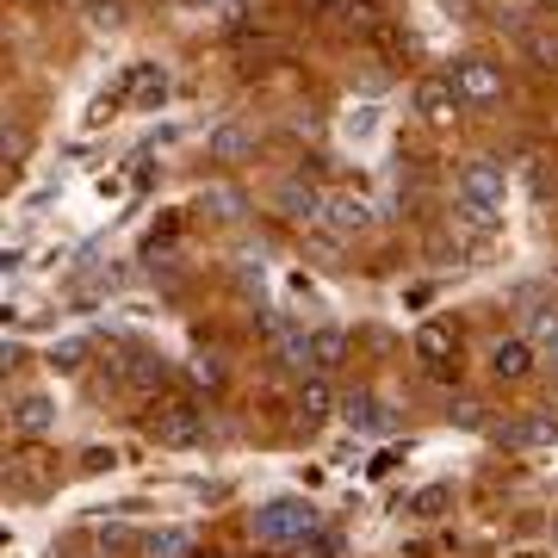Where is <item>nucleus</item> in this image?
I'll return each mask as SVG.
<instances>
[{
    "mask_svg": "<svg viewBox=\"0 0 558 558\" xmlns=\"http://www.w3.org/2000/svg\"><path fill=\"white\" fill-rule=\"evenodd\" d=\"M317 509L311 502H299V497H279V502H267L255 515V539H267V546H304V539L317 534Z\"/></svg>",
    "mask_w": 558,
    "mask_h": 558,
    "instance_id": "nucleus-1",
    "label": "nucleus"
},
{
    "mask_svg": "<svg viewBox=\"0 0 558 558\" xmlns=\"http://www.w3.org/2000/svg\"><path fill=\"white\" fill-rule=\"evenodd\" d=\"M459 193H465V218L478 223H497V211H502V168L497 161H465V174H459Z\"/></svg>",
    "mask_w": 558,
    "mask_h": 558,
    "instance_id": "nucleus-2",
    "label": "nucleus"
},
{
    "mask_svg": "<svg viewBox=\"0 0 558 558\" xmlns=\"http://www.w3.org/2000/svg\"><path fill=\"white\" fill-rule=\"evenodd\" d=\"M149 435H156L161 447H193V440L205 435V410L199 403H186V398H168V403H156Z\"/></svg>",
    "mask_w": 558,
    "mask_h": 558,
    "instance_id": "nucleus-3",
    "label": "nucleus"
},
{
    "mask_svg": "<svg viewBox=\"0 0 558 558\" xmlns=\"http://www.w3.org/2000/svg\"><path fill=\"white\" fill-rule=\"evenodd\" d=\"M453 87L465 106H490V100H502V69L484 57H465V62H453Z\"/></svg>",
    "mask_w": 558,
    "mask_h": 558,
    "instance_id": "nucleus-4",
    "label": "nucleus"
},
{
    "mask_svg": "<svg viewBox=\"0 0 558 558\" xmlns=\"http://www.w3.org/2000/svg\"><path fill=\"white\" fill-rule=\"evenodd\" d=\"M161 379H168V366H161L156 354H119V360H112V385H124V391H137V398L161 391Z\"/></svg>",
    "mask_w": 558,
    "mask_h": 558,
    "instance_id": "nucleus-5",
    "label": "nucleus"
},
{
    "mask_svg": "<svg viewBox=\"0 0 558 558\" xmlns=\"http://www.w3.org/2000/svg\"><path fill=\"white\" fill-rule=\"evenodd\" d=\"M459 106H465V100H459L453 75H422V81H416V112H422L428 124H447Z\"/></svg>",
    "mask_w": 558,
    "mask_h": 558,
    "instance_id": "nucleus-6",
    "label": "nucleus"
},
{
    "mask_svg": "<svg viewBox=\"0 0 558 558\" xmlns=\"http://www.w3.org/2000/svg\"><path fill=\"white\" fill-rule=\"evenodd\" d=\"M502 447H515V453H534V447H553L558 440V422L553 416H515V422H502L497 428Z\"/></svg>",
    "mask_w": 558,
    "mask_h": 558,
    "instance_id": "nucleus-7",
    "label": "nucleus"
},
{
    "mask_svg": "<svg viewBox=\"0 0 558 558\" xmlns=\"http://www.w3.org/2000/svg\"><path fill=\"white\" fill-rule=\"evenodd\" d=\"M329 410H336V391H329V379H323V373L299 379V398H292V416H299V428H317Z\"/></svg>",
    "mask_w": 558,
    "mask_h": 558,
    "instance_id": "nucleus-8",
    "label": "nucleus"
},
{
    "mask_svg": "<svg viewBox=\"0 0 558 558\" xmlns=\"http://www.w3.org/2000/svg\"><path fill=\"white\" fill-rule=\"evenodd\" d=\"M124 94H131V106H137V112H156V106L168 100V69H161V62L131 69V75H124Z\"/></svg>",
    "mask_w": 558,
    "mask_h": 558,
    "instance_id": "nucleus-9",
    "label": "nucleus"
},
{
    "mask_svg": "<svg viewBox=\"0 0 558 558\" xmlns=\"http://www.w3.org/2000/svg\"><path fill=\"white\" fill-rule=\"evenodd\" d=\"M534 341H497L490 348V379H502V385H515V379H527L534 373Z\"/></svg>",
    "mask_w": 558,
    "mask_h": 558,
    "instance_id": "nucleus-10",
    "label": "nucleus"
},
{
    "mask_svg": "<svg viewBox=\"0 0 558 558\" xmlns=\"http://www.w3.org/2000/svg\"><path fill=\"white\" fill-rule=\"evenodd\" d=\"M366 218H373V205L360 199V193H329V205H323V223H329V236H354Z\"/></svg>",
    "mask_w": 558,
    "mask_h": 558,
    "instance_id": "nucleus-11",
    "label": "nucleus"
},
{
    "mask_svg": "<svg viewBox=\"0 0 558 558\" xmlns=\"http://www.w3.org/2000/svg\"><path fill=\"white\" fill-rule=\"evenodd\" d=\"M323 193L317 186H304V180H286V186H279V211H286V218L292 223H323Z\"/></svg>",
    "mask_w": 558,
    "mask_h": 558,
    "instance_id": "nucleus-12",
    "label": "nucleus"
},
{
    "mask_svg": "<svg viewBox=\"0 0 558 558\" xmlns=\"http://www.w3.org/2000/svg\"><path fill=\"white\" fill-rule=\"evenodd\" d=\"M341 416H348V428H360V435H391V416H385V403L373 398V391H354V398L341 403Z\"/></svg>",
    "mask_w": 558,
    "mask_h": 558,
    "instance_id": "nucleus-13",
    "label": "nucleus"
},
{
    "mask_svg": "<svg viewBox=\"0 0 558 558\" xmlns=\"http://www.w3.org/2000/svg\"><path fill=\"white\" fill-rule=\"evenodd\" d=\"M13 428H20V435H50V428H57V403L38 398V391H32V398H20V410H13Z\"/></svg>",
    "mask_w": 558,
    "mask_h": 558,
    "instance_id": "nucleus-14",
    "label": "nucleus"
},
{
    "mask_svg": "<svg viewBox=\"0 0 558 558\" xmlns=\"http://www.w3.org/2000/svg\"><path fill=\"white\" fill-rule=\"evenodd\" d=\"M453 348H459V336L447 329V323H422V329H416V354L428 360V366H447Z\"/></svg>",
    "mask_w": 558,
    "mask_h": 558,
    "instance_id": "nucleus-15",
    "label": "nucleus"
},
{
    "mask_svg": "<svg viewBox=\"0 0 558 558\" xmlns=\"http://www.w3.org/2000/svg\"><path fill=\"white\" fill-rule=\"evenodd\" d=\"M143 558H193V534L186 527H156V534H143Z\"/></svg>",
    "mask_w": 558,
    "mask_h": 558,
    "instance_id": "nucleus-16",
    "label": "nucleus"
},
{
    "mask_svg": "<svg viewBox=\"0 0 558 558\" xmlns=\"http://www.w3.org/2000/svg\"><path fill=\"white\" fill-rule=\"evenodd\" d=\"M527 341H534V354L558 373V311H534V323H527Z\"/></svg>",
    "mask_w": 558,
    "mask_h": 558,
    "instance_id": "nucleus-17",
    "label": "nucleus"
},
{
    "mask_svg": "<svg viewBox=\"0 0 558 558\" xmlns=\"http://www.w3.org/2000/svg\"><path fill=\"white\" fill-rule=\"evenodd\" d=\"M242 156H255V131H242V124L211 131V161H242Z\"/></svg>",
    "mask_w": 558,
    "mask_h": 558,
    "instance_id": "nucleus-18",
    "label": "nucleus"
},
{
    "mask_svg": "<svg viewBox=\"0 0 558 558\" xmlns=\"http://www.w3.org/2000/svg\"><path fill=\"white\" fill-rule=\"evenodd\" d=\"M341 354H348V336H341V329H317V336H311V373L341 366Z\"/></svg>",
    "mask_w": 558,
    "mask_h": 558,
    "instance_id": "nucleus-19",
    "label": "nucleus"
},
{
    "mask_svg": "<svg viewBox=\"0 0 558 558\" xmlns=\"http://www.w3.org/2000/svg\"><path fill=\"white\" fill-rule=\"evenodd\" d=\"M81 360H87V341H81V336H69V341L50 348V366H57V373H75Z\"/></svg>",
    "mask_w": 558,
    "mask_h": 558,
    "instance_id": "nucleus-20",
    "label": "nucleus"
},
{
    "mask_svg": "<svg viewBox=\"0 0 558 558\" xmlns=\"http://www.w3.org/2000/svg\"><path fill=\"white\" fill-rule=\"evenodd\" d=\"M186 373H193V385H205V391H218V385H223V366H218L211 354H199L193 366H186Z\"/></svg>",
    "mask_w": 558,
    "mask_h": 558,
    "instance_id": "nucleus-21",
    "label": "nucleus"
},
{
    "mask_svg": "<svg viewBox=\"0 0 558 558\" xmlns=\"http://www.w3.org/2000/svg\"><path fill=\"white\" fill-rule=\"evenodd\" d=\"M87 20H94V25H106V32H112V25L124 20V7H119V0H94V7H87Z\"/></svg>",
    "mask_w": 558,
    "mask_h": 558,
    "instance_id": "nucleus-22",
    "label": "nucleus"
},
{
    "mask_svg": "<svg viewBox=\"0 0 558 558\" xmlns=\"http://www.w3.org/2000/svg\"><path fill=\"white\" fill-rule=\"evenodd\" d=\"M453 422H459V428H484V403H459Z\"/></svg>",
    "mask_w": 558,
    "mask_h": 558,
    "instance_id": "nucleus-23",
    "label": "nucleus"
},
{
    "mask_svg": "<svg viewBox=\"0 0 558 558\" xmlns=\"http://www.w3.org/2000/svg\"><path fill=\"white\" fill-rule=\"evenodd\" d=\"M211 205H223V218H236V193L230 186H211Z\"/></svg>",
    "mask_w": 558,
    "mask_h": 558,
    "instance_id": "nucleus-24",
    "label": "nucleus"
},
{
    "mask_svg": "<svg viewBox=\"0 0 558 558\" xmlns=\"http://www.w3.org/2000/svg\"><path fill=\"white\" fill-rule=\"evenodd\" d=\"M440 502H447V490H422V497H416V509H422V515H435Z\"/></svg>",
    "mask_w": 558,
    "mask_h": 558,
    "instance_id": "nucleus-25",
    "label": "nucleus"
},
{
    "mask_svg": "<svg viewBox=\"0 0 558 558\" xmlns=\"http://www.w3.org/2000/svg\"><path fill=\"white\" fill-rule=\"evenodd\" d=\"M311 7H336V13H341V7H348V0H311Z\"/></svg>",
    "mask_w": 558,
    "mask_h": 558,
    "instance_id": "nucleus-26",
    "label": "nucleus"
},
{
    "mask_svg": "<svg viewBox=\"0 0 558 558\" xmlns=\"http://www.w3.org/2000/svg\"><path fill=\"white\" fill-rule=\"evenodd\" d=\"M553 546H558V521H553Z\"/></svg>",
    "mask_w": 558,
    "mask_h": 558,
    "instance_id": "nucleus-27",
    "label": "nucleus"
}]
</instances>
